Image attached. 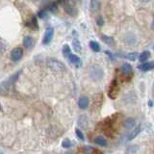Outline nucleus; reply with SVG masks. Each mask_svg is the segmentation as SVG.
Masks as SVG:
<instances>
[{"label": "nucleus", "instance_id": "412c9836", "mask_svg": "<svg viewBox=\"0 0 154 154\" xmlns=\"http://www.w3.org/2000/svg\"><path fill=\"white\" fill-rule=\"evenodd\" d=\"M94 143H96V145L100 146H107V141L101 136L96 137V138L94 139Z\"/></svg>", "mask_w": 154, "mask_h": 154}, {"label": "nucleus", "instance_id": "f3484780", "mask_svg": "<svg viewBox=\"0 0 154 154\" xmlns=\"http://www.w3.org/2000/svg\"><path fill=\"white\" fill-rule=\"evenodd\" d=\"M100 9V2L97 0H91V11L97 12Z\"/></svg>", "mask_w": 154, "mask_h": 154}, {"label": "nucleus", "instance_id": "f8f14e48", "mask_svg": "<svg viewBox=\"0 0 154 154\" xmlns=\"http://www.w3.org/2000/svg\"><path fill=\"white\" fill-rule=\"evenodd\" d=\"M68 60L70 61V63H72L73 65H75L76 67H80L81 65V60L80 58L76 56V55L74 54H70V56H68Z\"/></svg>", "mask_w": 154, "mask_h": 154}, {"label": "nucleus", "instance_id": "9b49d317", "mask_svg": "<svg viewBox=\"0 0 154 154\" xmlns=\"http://www.w3.org/2000/svg\"><path fill=\"white\" fill-rule=\"evenodd\" d=\"M88 104H89V99H88L87 96H81L78 100V106L81 109H86Z\"/></svg>", "mask_w": 154, "mask_h": 154}, {"label": "nucleus", "instance_id": "423d86ee", "mask_svg": "<svg viewBox=\"0 0 154 154\" xmlns=\"http://www.w3.org/2000/svg\"><path fill=\"white\" fill-rule=\"evenodd\" d=\"M61 3L64 5L65 12H67L68 15H70L72 16H75L77 15V9H76V7H75L73 2L68 1V2H61Z\"/></svg>", "mask_w": 154, "mask_h": 154}, {"label": "nucleus", "instance_id": "c756f323", "mask_svg": "<svg viewBox=\"0 0 154 154\" xmlns=\"http://www.w3.org/2000/svg\"><path fill=\"white\" fill-rule=\"evenodd\" d=\"M96 22H97V24L99 25V26L103 25V22H104V20H103L102 16H98V18H97V20H96Z\"/></svg>", "mask_w": 154, "mask_h": 154}, {"label": "nucleus", "instance_id": "6e6552de", "mask_svg": "<svg viewBox=\"0 0 154 154\" xmlns=\"http://www.w3.org/2000/svg\"><path fill=\"white\" fill-rule=\"evenodd\" d=\"M53 35H54V30H53V28H51V27L47 28L46 31H45L44 40H42V44H48L49 42L51 41L52 38H53Z\"/></svg>", "mask_w": 154, "mask_h": 154}, {"label": "nucleus", "instance_id": "4be33fe9", "mask_svg": "<svg viewBox=\"0 0 154 154\" xmlns=\"http://www.w3.org/2000/svg\"><path fill=\"white\" fill-rule=\"evenodd\" d=\"M90 47L91 48V50L94 51V52H99L100 51V45L98 42L94 41H90Z\"/></svg>", "mask_w": 154, "mask_h": 154}, {"label": "nucleus", "instance_id": "473e14b6", "mask_svg": "<svg viewBox=\"0 0 154 154\" xmlns=\"http://www.w3.org/2000/svg\"><path fill=\"white\" fill-rule=\"evenodd\" d=\"M65 154H71V153H70V152H65Z\"/></svg>", "mask_w": 154, "mask_h": 154}, {"label": "nucleus", "instance_id": "ddd939ff", "mask_svg": "<svg viewBox=\"0 0 154 154\" xmlns=\"http://www.w3.org/2000/svg\"><path fill=\"white\" fill-rule=\"evenodd\" d=\"M141 130H142V127H141V125L137 126L136 128L134 129V130L132 131V132H131V133L129 134V136L127 137V141H131V140H133L134 138H136V137L140 134Z\"/></svg>", "mask_w": 154, "mask_h": 154}, {"label": "nucleus", "instance_id": "0eeeda50", "mask_svg": "<svg viewBox=\"0 0 154 154\" xmlns=\"http://www.w3.org/2000/svg\"><path fill=\"white\" fill-rule=\"evenodd\" d=\"M22 55H23V50L21 47H15L11 51V59L12 61L16 62L18 60H20Z\"/></svg>", "mask_w": 154, "mask_h": 154}, {"label": "nucleus", "instance_id": "39448f33", "mask_svg": "<svg viewBox=\"0 0 154 154\" xmlns=\"http://www.w3.org/2000/svg\"><path fill=\"white\" fill-rule=\"evenodd\" d=\"M120 71L124 77L126 78V80H130L131 77L133 76V68L129 64H123L120 68Z\"/></svg>", "mask_w": 154, "mask_h": 154}, {"label": "nucleus", "instance_id": "b1692460", "mask_svg": "<svg viewBox=\"0 0 154 154\" xmlns=\"http://www.w3.org/2000/svg\"><path fill=\"white\" fill-rule=\"evenodd\" d=\"M47 10L52 13H56L58 11V5L56 2H51L47 5Z\"/></svg>", "mask_w": 154, "mask_h": 154}, {"label": "nucleus", "instance_id": "9d476101", "mask_svg": "<svg viewBox=\"0 0 154 154\" xmlns=\"http://www.w3.org/2000/svg\"><path fill=\"white\" fill-rule=\"evenodd\" d=\"M139 68L143 71H148L154 68V62H148V63H145L143 65H139Z\"/></svg>", "mask_w": 154, "mask_h": 154}, {"label": "nucleus", "instance_id": "4468645a", "mask_svg": "<svg viewBox=\"0 0 154 154\" xmlns=\"http://www.w3.org/2000/svg\"><path fill=\"white\" fill-rule=\"evenodd\" d=\"M78 124H79V126L82 127V128H87L88 126V119L87 117L85 116V115H82V116L78 119Z\"/></svg>", "mask_w": 154, "mask_h": 154}, {"label": "nucleus", "instance_id": "f257e3e1", "mask_svg": "<svg viewBox=\"0 0 154 154\" xmlns=\"http://www.w3.org/2000/svg\"><path fill=\"white\" fill-rule=\"evenodd\" d=\"M20 73H21V70L16 71L14 74H12L8 79L4 80L1 84H0V94H1V96H7L10 91H11L12 88L14 87L16 80L18 79Z\"/></svg>", "mask_w": 154, "mask_h": 154}, {"label": "nucleus", "instance_id": "393cba45", "mask_svg": "<svg viewBox=\"0 0 154 154\" xmlns=\"http://www.w3.org/2000/svg\"><path fill=\"white\" fill-rule=\"evenodd\" d=\"M63 54H64L65 57H68V58L71 54L70 53V47L68 46V44H65L64 46H63Z\"/></svg>", "mask_w": 154, "mask_h": 154}, {"label": "nucleus", "instance_id": "a211bd4d", "mask_svg": "<svg viewBox=\"0 0 154 154\" xmlns=\"http://www.w3.org/2000/svg\"><path fill=\"white\" fill-rule=\"evenodd\" d=\"M23 44H24V46L27 49H30L33 46V44H34V41H33V39L31 37H28V36H27V37L24 38Z\"/></svg>", "mask_w": 154, "mask_h": 154}, {"label": "nucleus", "instance_id": "cd10ccee", "mask_svg": "<svg viewBox=\"0 0 154 154\" xmlns=\"http://www.w3.org/2000/svg\"><path fill=\"white\" fill-rule=\"evenodd\" d=\"M75 133H76V136L79 138L81 141H84L85 139H84V135H83V133H82V131L81 130H79L78 128H76L75 129Z\"/></svg>", "mask_w": 154, "mask_h": 154}, {"label": "nucleus", "instance_id": "1a4fd4ad", "mask_svg": "<svg viewBox=\"0 0 154 154\" xmlns=\"http://www.w3.org/2000/svg\"><path fill=\"white\" fill-rule=\"evenodd\" d=\"M137 54L136 52H131V53H122V52H119L117 53V57H120V58H126V59H129V60H136L137 58Z\"/></svg>", "mask_w": 154, "mask_h": 154}, {"label": "nucleus", "instance_id": "7c9ffc66", "mask_svg": "<svg viewBox=\"0 0 154 154\" xmlns=\"http://www.w3.org/2000/svg\"><path fill=\"white\" fill-rule=\"evenodd\" d=\"M105 53H106V54L108 55V56H109V57L111 58V60H114V56H113V54L111 53L110 51H108V50H107V51H105Z\"/></svg>", "mask_w": 154, "mask_h": 154}, {"label": "nucleus", "instance_id": "f03ea898", "mask_svg": "<svg viewBox=\"0 0 154 154\" xmlns=\"http://www.w3.org/2000/svg\"><path fill=\"white\" fill-rule=\"evenodd\" d=\"M89 75L91 80L94 81H99L103 78L104 71L103 68L100 65H91L89 68Z\"/></svg>", "mask_w": 154, "mask_h": 154}, {"label": "nucleus", "instance_id": "f704fd0d", "mask_svg": "<svg viewBox=\"0 0 154 154\" xmlns=\"http://www.w3.org/2000/svg\"><path fill=\"white\" fill-rule=\"evenodd\" d=\"M0 154H3V153H0Z\"/></svg>", "mask_w": 154, "mask_h": 154}, {"label": "nucleus", "instance_id": "dca6fc26", "mask_svg": "<svg viewBox=\"0 0 154 154\" xmlns=\"http://www.w3.org/2000/svg\"><path fill=\"white\" fill-rule=\"evenodd\" d=\"M123 125L125 128L127 129H131L133 128L134 126H135V120L132 119V117H128V119L125 120V122H124Z\"/></svg>", "mask_w": 154, "mask_h": 154}, {"label": "nucleus", "instance_id": "2eb2a0df", "mask_svg": "<svg viewBox=\"0 0 154 154\" xmlns=\"http://www.w3.org/2000/svg\"><path fill=\"white\" fill-rule=\"evenodd\" d=\"M102 99H103V96H101V94H96V96H94V106L93 108L94 107H97L99 108L101 103H102Z\"/></svg>", "mask_w": 154, "mask_h": 154}, {"label": "nucleus", "instance_id": "7ed1b4c3", "mask_svg": "<svg viewBox=\"0 0 154 154\" xmlns=\"http://www.w3.org/2000/svg\"><path fill=\"white\" fill-rule=\"evenodd\" d=\"M46 65L52 70H55V71L65 70V65L61 61H59L55 58H48L46 60Z\"/></svg>", "mask_w": 154, "mask_h": 154}, {"label": "nucleus", "instance_id": "a878e982", "mask_svg": "<svg viewBox=\"0 0 154 154\" xmlns=\"http://www.w3.org/2000/svg\"><path fill=\"white\" fill-rule=\"evenodd\" d=\"M38 16L40 18H45L47 16V12H46V10H44V9H42L41 10V11H39L38 12Z\"/></svg>", "mask_w": 154, "mask_h": 154}, {"label": "nucleus", "instance_id": "6ab92c4d", "mask_svg": "<svg viewBox=\"0 0 154 154\" xmlns=\"http://www.w3.org/2000/svg\"><path fill=\"white\" fill-rule=\"evenodd\" d=\"M101 40H102L108 45H114L115 44V40L112 37H109V36L102 35L101 36Z\"/></svg>", "mask_w": 154, "mask_h": 154}, {"label": "nucleus", "instance_id": "bb28decb", "mask_svg": "<svg viewBox=\"0 0 154 154\" xmlns=\"http://www.w3.org/2000/svg\"><path fill=\"white\" fill-rule=\"evenodd\" d=\"M62 146L65 147V148H68V147L71 146V142L68 139H65L63 142H62Z\"/></svg>", "mask_w": 154, "mask_h": 154}, {"label": "nucleus", "instance_id": "2f4dec72", "mask_svg": "<svg viewBox=\"0 0 154 154\" xmlns=\"http://www.w3.org/2000/svg\"><path fill=\"white\" fill-rule=\"evenodd\" d=\"M152 28L154 29V20H153V24H152Z\"/></svg>", "mask_w": 154, "mask_h": 154}, {"label": "nucleus", "instance_id": "20e7f679", "mask_svg": "<svg viewBox=\"0 0 154 154\" xmlns=\"http://www.w3.org/2000/svg\"><path fill=\"white\" fill-rule=\"evenodd\" d=\"M117 94H119V86H117V79H114L112 81V83L110 85L109 88V91H108V96L112 99H115L117 96Z\"/></svg>", "mask_w": 154, "mask_h": 154}, {"label": "nucleus", "instance_id": "72a5a7b5", "mask_svg": "<svg viewBox=\"0 0 154 154\" xmlns=\"http://www.w3.org/2000/svg\"><path fill=\"white\" fill-rule=\"evenodd\" d=\"M0 110H2V109H1V105H0Z\"/></svg>", "mask_w": 154, "mask_h": 154}, {"label": "nucleus", "instance_id": "c85d7f7f", "mask_svg": "<svg viewBox=\"0 0 154 154\" xmlns=\"http://www.w3.org/2000/svg\"><path fill=\"white\" fill-rule=\"evenodd\" d=\"M30 26H31L32 28H35V29H38L39 28L37 19H36L35 16H33V18H32V22H31V25Z\"/></svg>", "mask_w": 154, "mask_h": 154}, {"label": "nucleus", "instance_id": "5701e85b", "mask_svg": "<svg viewBox=\"0 0 154 154\" xmlns=\"http://www.w3.org/2000/svg\"><path fill=\"white\" fill-rule=\"evenodd\" d=\"M149 57H150V52L149 51H143L141 53L140 57H139L140 62H146Z\"/></svg>", "mask_w": 154, "mask_h": 154}, {"label": "nucleus", "instance_id": "aec40b11", "mask_svg": "<svg viewBox=\"0 0 154 154\" xmlns=\"http://www.w3.org/2000/svg\"><path fill=\"white\" fill-rule=\"evenodd\" d=\"M72 45H73V48H74V50L77 52V53H80V52L82 51V47H81V44H80V41L78 39H73V41H72Z\"/></svg>", "mask_w": 154, "mask_h": 154}]
</instances>
